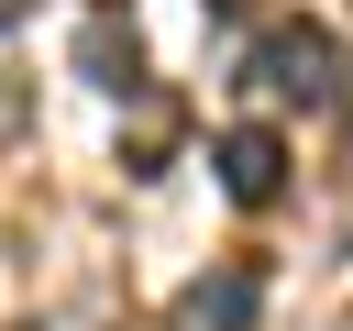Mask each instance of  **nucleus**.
I'll list each match as a JSON object with an SVG mask.
<instances>
[{
    "label": "nucleus",
    "instance_id": "9",
    "mask_svg": "<svg viewBox=\"0 0 353 331\" xmlns=\"http://www.w3.org/2000/svg\"><path fill=\"white\" fill-rule=\"evenodd\" d=\"M99 11H110V0H99Z\"/></svg>",
    "mask_w": 353,
    "mask_h": 331
},
{
    "label": "nucleus",
    "instance_id": "1",
    "mask_svg": "<svg viewBox=\"0 0 353 331\" xmlns=\"http://www.w3.org/2000/svg\"><path fill=\"white\" fill-rule=\"evenodd\" d=\"M265 99H298V110H331L342 99V44L320 33V22H276L265 44H254V66H243Z\"/></svg>",
    "mask_w": 353,
    "mask_h": 331
},
{
    "label": "nucleus",
    "instance_id": "6",
    "mask_svg": "<svg viewBox=\"0 0 353 331\" xmlns=\"http://www.w3.org/2000/svg\"><path fill=\"white\" fill-rule=\"evenodd\" d=\"M22 121H33V88H22V66H0V143H11Z\"/></svg>",
    "mask_w": 353,
    "mask_h": 331
},
{
    "label": "nucleus",
    "instance_id": "5",
    "mask_svg": "<svg viewBox=\"0 0 353 331\" xmlns=\"http://www.w3.org/2000/svg\"><path fill=\"white\" fill-rule=\"evenodd\" d=\"M165 154H176V99H165V88H132V132H121V166H132V177H154Z\"/></svg>",
    "mask_w": 353,
    "mask_h": 331
},
{
    "label": "nucleus",
    "instance_id": "4",
    "mask_svg": "<svg viewBox=\"0 0 353 331\" xmlns=\"http://www.w3.org/2000/svg\"><path fill=\"white\" fill-rule=\"evenodd\" d=\"M77 77H99L110 99H132V88H143V33H132L121 11H88V33H77Z\"/></svg>",
    "mask_w": 353,
    "mask_h": 331
},
{
    "label": "nucleus",
    "instance_id": "7",
    "mask_svg": "<svg viewBox=\"0 0 353 331\" xmlns=\"http://www.w3.org/2000/svg\"><path fill=\"white\" fill-rule=\"evenodd\" d=\"M199 11H210V22H243V11H265V0H199Z\"/></svg>",
    "mask_w": 353,
    "mask_h": 331
},
{
    "label": "nucleus",
    "instance_id": "3",
    "mask_svg": "<svg viewBox=\"0 0 353 331\" xmlns=\"http://www.w3.org/2000/svg\"><path fill=\"white\" fill-rule=\"evenodd\" d=\"M254 309H265V276L254 265H210V276H188L165 298V331H254Z\"/></svg>",
    "mask_w": 353,
    "mask_h": 331
},
{
    "label": "nucleus",
    "instance_id": "8",
    "mask_svg": "<svg viewBox=\"0 0 353 331\" xmlns=\"http://www.w3.org/2000/svg\"><path fill=\"white\" fill-rule=\"evenodd\" d=\"M22 11H33V0H0V33H11V22H22Z\"/></svg>",
    "mask_w": 353,
    "mask_h": 331
},
{
    "label": "nucleus",
    "instance_id": "2",
    "mask_svg": "<svg viewBox=\"0 0 353 331\" xmlns=\"http://www.w3.org/2000/svg\"><path fill=\"white\" fill-rule=\"evenodd\" d=\"M210 166H221V199H232V210H276V199H287V132H276V121H232V132L210 143Z\"/></svg>",
    "mask_w": 353,
    "mask_h": 331
}]
</instances>
